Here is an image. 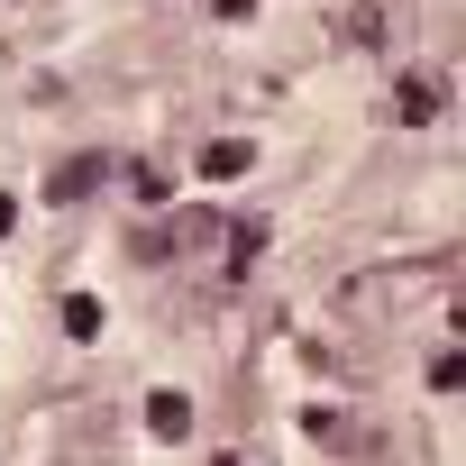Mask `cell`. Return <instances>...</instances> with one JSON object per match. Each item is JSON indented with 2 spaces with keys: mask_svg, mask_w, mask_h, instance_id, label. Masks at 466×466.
I'll return each mask as SVG.
<instances>
[{
  "mask_svg": "<svg viewBox=\"0 0 466 466\" xmlns=\"http://www.w3.org/2000/svg\"><path fill=\"white\" fill-rule=\"evenodd\" d=\"M393 110H402V119H411V128H420V119H430V110H439V83H402V92H393Z\"/></svg>",
  "mask_w": 466,
  "mask_h": 466,
  "instance_id": "obj_5",
  "label": "cell"
},
{
  "mask_svg": "<svg viewBox=\"0 0 466 466\" xmlns=\"http://www.w3.org/2000/svg\"><path fill=\"white\" fill-rule=\"evenodd\" d=\"M128 192H137V201H147V210H165V201H174V183H165V174H156V165H128Z\"/></svg>",
  "mask_w": 466,
  "mask_h": 466,
  "instance_id": "obj_6",
  "label": "cell"
},
{
  "mask_svg": "<svg viewBox=\"0 0 466 466\" xmlns=\"http://www.w3.org/2000/svg\"><path fill=\"white\" fill-rule=\"evenodd\" d=\"M210 19H257V0H210Z\"/></svg>",
  "mask_w": 466,
  "mask_h": 466,
  "instance_id": "obj_9",
  "label": "cell"
},
{
  "mask_svg": "<svg viewBox=\"0 0 466 466\" xmlns=\"http://www.w3.org/2000/svg\"><path fill=\"white\" fill-rule=\"evenodd\" d=\"M248 165H257V147H248V137H210V147H201V174H210V183H238Z\"/></svg>",
  "mask_w": 466,
  "mask_h": 466,
  "instance_id": "obj_4",
  "label": "cell"
},
{
  "mask_svg": "<svg viewBox=\"0 0 466 466\" xmlns=\"http://www.w3.org/2000/svg\"><path fill=\"white\" fill-rule=\"evenodd\" d=\"M56 320H65V339H74V348H92V339L110 329V311H101V293H65V311H56Z\"/></svg>",
  "mask_w": 466,
  "mask_h": 466,
  "instance_id": "obj_3",
  "label": "cell"
},
{
  "mask_svg": "<svg viewBox=\"0 0 466 466\" xmlns=\"http://www.w3.org/2000/svg\"><path fill=\"white\" fill-rule=\"evenodd\" d=\"M457 384H466V357L439 348V357H430V393H457Z\"/></svg>",
  "mask_w": 466,
  "mask_h": 466,
  "instance_id": "obj_7",
  "label": "cell"
},
{
  "mask_svg": "<svg viewBox=\"0 0 466 466\" xmlns=\"http://www.w3.org/2000/svg\"><path fill=\"white\" fill-rule=\"evenodd\" d=\"M257 248H266V228H257V219H238V228H228V257H238V275H248V257H257Z\"/></svg>",
  "mask_w": 466,
  "mask_h": 466,
  "instance_id": "obj_8",
  "label": "cell"
},
{
  "mask_svg": "<svg viewBox=\"0 0 466 466\" xmlns=\"http://www.w3.org/2000/svg\"><path fill=\"white\" fill-rule=\"evenodd\" d=\"M10 228H19V192H0V238H10Z\"/></svg>",
  "mask_w": 466,
  "mask_h": 466,
  "instance_id": "obj_10",
  "label": "cell"
},
{
  "mask_svg": "<svg viewBox=\"0 0 466 466\" xmlns=\"http://www.w3.org/2000/svg\"><path fill=\"white\" fill-rule=\"evenodd\" d=\"M147 430H156V439H192V393L156 384V393H147Z\"/></svg>",
  "mask_w": 466,
  "mask_h": 466,
  "instance_id": "obj_2",
  "label": "cell"
},
{
  "mask_svg": "<svg viewBox=\"0 0 466 466\" xmlns=\"http://www.w3.org/2000/svg\"><path fill=\"white\" fill-rule=\"evenodd\" d=\"M101 174H110V165H101V156H65V165H56V174H46V201H56V210H65V201H83V192H92V183H101Z\"/></svg>",
  "mask_w": 466,
  "mask_h": 466,
  "instance_id": "obj_1",
  "label": "cell"
}]
</instances>
